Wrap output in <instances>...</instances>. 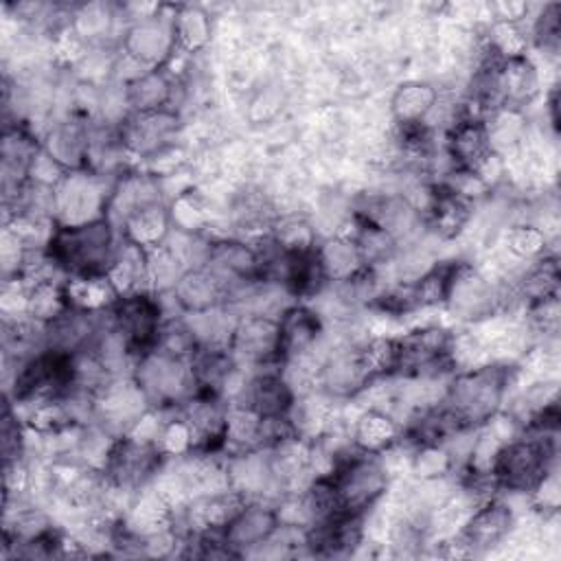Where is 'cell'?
I'll return each instance as SVG.
<instances>
[{"mask_svg": "<svg viewBox=\"0 0 561 561\" xmlns=\"http://www.w3.org/2000/svg\"><path fill=\"white\" fill-rule=\"evenodd\" d=\"M280 528V515L276 508L261 502H243V506L221 528V537L228 548L239 557L250 548L267 543Z\"/></svg>", "mask_w": 561, "mask_h": 561, "instance_id": "8", "label": "cell"}, {"mask_svg": "<svg viewBox=\"0 0 561 561\" xmlns=\"http://www.w3.org/2000/svg\"><path fill=\"white\" fill-rule=\"evenodd\" d=\"M276 324H278V362L280 364H287L309 353L322 333V322L318 313H313L309 307H302V305L287 307L280 313V318H276Z\"/></svg>", "mask_w": 561, "mask_h": 561, "instance_id": "12", "label": "cell"}, {"mask_svg": "<svg viewBox=\"0 0 561 561\" xmlns=\"http://www.w3.org/2000/svg\"><path fill=\"white\" fill-rule=\"evenodd\" d=\"M164 456L158 440L118 436L105 454V480L116 489L142 486L158 471Z\"/></svg>", "mask_w": 561, "mask_h": 561, "instance_id": "6", "label": "cell"}, {"mask_svg": "<svg viewBox=\"0 0 561 561\" xmlns=\"http://www.w3.org/2000/svg\"><path fill=\"white\" fill-rule=\"evenodd\" d=\"M554 434L557 432L528 427V434L502 443L486 471L495 486L517 493H535L539 482L554 471Z\"/></svg>", "mask_w": 561, "mask_h": 561, "instance_id": "3", "label": "cell"}, {"mask_svg": "<svg viewBox=\"0 0 561 561\" xmlns=\"http://www.w3.org/2000/svg\"><path fill=\"white\" fill-rule=\"evenodd\" d=\"M20 451H22V432H20V425H18L9 403H7L4 412H2V456H4V462H15L20 458Z\"/></svg>", "mask_w": 561, "mask_h": 561, "instance_id": "20", "label": "cell"}, {"mask_svg": "<svg viewBox=\"0 0 561 561\" xmlns=\"http://www.w3.org/2000/svg\"><path fill=\"white\" fill-rule=\"evenodd\" d=\"M116 252L114 226L105 215L57 226L44 245L48 263L72 278L107 276L116 261Z\"/></svg>", "mask_w": 561, "mask_h": 561, "instance_id": "1", "label": "cell"}, {"mask_svg": "<svg viewBox=\"0 0 561 561\" xmlns=\"http://www.w3.org/2000/svg\"><path fill=\"white\" fill-rule=\"evenodd\" d=\"M337 495L342 513L364 515L386 493L388 473L375 454H366L353 445V454L342 451L324 473Z\"/></svg>", "mask_w": 561, "mask_h": 561, "instance_id": "4", "label": "cell"}, {"mask_svg": "<svg viewBox=\"0 0 561 561\" xmlns=\"http://www.w3.org/2000/svg\"><path fill=\"white\" fill-rule=\"evenodd\" d=\"M296 403L294 388L278 370H263L243 388V408L259 419L289 416Z\"/></svg>", "mask_w": 561, "mask_h": 561, "instance_id": "11", "label": "cell"}, {"mask_svg": "<svg viewBox=\"0 0 561 561\" xmlns=\"http://www.w3.org/2000/svg\"><path fill=\"white\" fill-rule=\"evenodd\" d=\"M175 127L178 116L169 107L153 112H136L131 118H127V125L121 129V138L123 145L138 153H153L162 145H167Z\"/></svg>", "mask_w": 561, "mask_h": 561, "instance_id": "13", "label": "cell"}, {"mask_svg": "<svg viewBox=\"0 0 561 561\" xmlns=\"http://www.w3.org/2000/svg\"><path fill=\"white\" fill-rule=\"evenodd\" d=\"M226 285L206 267L184 272L173 285L175 302L188 313H204L215 309L226 298Z\"/></svg>", "mask_w": 561, "mask_h": 561, "instance_id": "15", "label": "cell"}, {"mask_svg": "<svg viewBox=\"0 0 561 561\" xmlns=\"http://www.w3.org/2000/svg\"><path fill=\"white\" fill-rule=\"evenodd\" d=\"M559 13L561 4H548L535 22V37L546 50H557L559 46Z\"/></svg>", "mask_w": 561, "mask_h": 561, "instance_id": "19", "label": "cell"}, {"mask_svg": "<svg viewBox=\"0 0 561 561\" xmlns=\"http://www.w3.org/2000/svg\"><path fill=\"white\" fill-rule=\"evenodd\" d=\"M127 103L136 112H153L167 107V101L171 96V85L167 77L158 70H149L140 77H136L127 85Z\"/></svg>", "mask_w": 561, "mask_h": 561, "instance_id": "18", "label": "cell"}, {"mask_svg": "<svg viewBox=\"0 0 561 561\" xmlns=\"http://www.w3.org/2000/svg\"><path fill=\"white\" fill-rule=\"evenodd\" d=\"M513 373L515 368L504 364L471 368L451 381L440 408L456 421L460 432L484 425L497 414Z\"/></svg>", "mask_w": 561, "mask_h": 561, "instance_id": "2", "label": "cell"}, {"mask_svg": "<svg viewBox=\"0 0 561 561\" xmlns=\"http://www.w3.org/2000/svg\"><path fill=\"white\" fill-rule=\"evenodd\" d=\"M436 105H438L436 88L421 81H408L399 85L390 101V110L397 123H423Z\"/></svg>", "mask_w": 561, "mask_h": 561, "instance_id": "17", "label": "cell"}, {"mask_svg": "<svg viewBox=\"0 0 561 561\" xmlns=\"http://www.w3.org/2000/svg\"><path fill=\"white\" fill-rule=\"evenodd\" d=\"M228 348L234 359H245L256 366L278 362V324L276 320L254 313L239 320L232 329Z\"/></svg>", "mask_w": 561, "mask_h": 561, "instance_id": "10", "label": "cell"}, {"mask_svg": "<svg viewBox=\"0 0 561 561\" xmlns=\"http://www.w3.org/2000/svg\"><path fill=\"white\" fill-rule=\"evenodd\" d=\"M112 329L123 337L129 353L142 357L153 351L162 329V307L151 294L138 289L116 298L110 307Z\"/></svg>", "mask_w": 561, "mask_h": 561, "instance_id": "5", "label": "cell"}, {"mask_svg": "<svg viewBox=\"0 0 561 561\" xmlns=\"http://www.w3.org/2000/svg\"><path fill=\"white\" fill-rule=\"evenodd\" d=\"M515 526V515L511 506L500 500L486 497L480 502L462 522V528L456 537L458 554L486 552L493 546L502 543Z\"/></svg>", "mask_w": 561, "mask_h": 561, "instance_id": "7", "label": "cell"}, {"mask_svg": "<svg viewBox=\"0 0 561 561\" xmlns=\"http://www.w3.org/2000/svg\"><path fill=\"white\" fill-rule=\"evenodd\" d=\"M447 153L456 171H469L478 175L495 156L489 123L476 116L458 118L447 134Z\"/></svg>", "mask_w": 561, "mask_h": 561, "instance_id": "9", "label": "cell"}, {"mask_svg": "<svg viewBox=\"0 0 561 561\" xmlns=\"http://www.w3.org/2000/svg\"><path fill=\"white\" fill-rule=\"evenodd\" d=\"M397 440H399V425L390 414L381 410H368L355 421L353 445L366 454L381 456Z\"/></svg>", "mask_w": 561, "mask_h": 561, "instance_id": "16", "label": "cell"}, {"mask_svg": "<svg viewBox=\"0 0 561 561\" xmlns=\"http://www.w3.org/2000/svg\"><path fill=\"white\" fill-rule=\"evenodd\" d=\"M427 221L438 237H456L471 217V199L458 195L447 184H434L427 188Z\"/></svg>", "mask_w": 561, "mask_h": 561, "instance_id": "14", "label": "cell"}]
</instances>
